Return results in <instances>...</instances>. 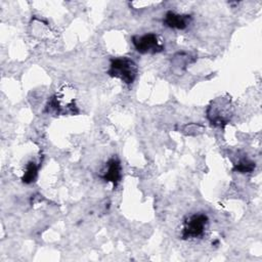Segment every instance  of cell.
I'll use <instances>...</instances> for the list:
<instances>
[{"label": "cell", "instance_id": "3957f363", "mask_svg": "<svg viewBox=\"0 0 262 262\" xmlns=\"http://www.w3.org/2000/svg\"><path fill=\"white\" fill-rule=\"evenodd\" d=\"M208 216L203 213H195L188 216L182 226L181 237L183 239H192L202 236L208 226Z\"/></svg>", "mask_w": 262, "mask_h": 262}, {"label": "cell", "instance_id": "5b68a950", "mask_svg": "<svg viewBox=\"0 0 262 262\" xmlns=\"http://www.w3.org/2000/svg\"><path fill=\"white\" fill-rule=\"evenodd\" d=\"M100 177L104 181L111 182L113 184L114 188L117 187V185L120 182L121 177H122V167H121L120 161L115 157L111 158L106 162Z\"/></svg>", "mask_w": 262, "mask_h": 262}, {"label": "cell", "instance_id": "9c48e42d", "mask_svg": "<svg viewBox=\"0 0 262 262\" xmlns=\"http://www.w3.org/2000/svg\"><path fill=\"white\" fill-rule=\"evenodd\" d=\"M254 169H255V162L248 160V159L241 160L233 167V171L239 172V173H250Z\"/></svg>", "mask_w": 262, "mask_h": 262}, {"label": "cell", "instance_id": "52a82bcc", "mask_svg": "<svg viewBox=\"0 0 262 262\" xmlns=\"http://www.w3.org/2000/svg\"><path fill=\"white\" fill-rule=\"evenodd\" d=\"M171 61L173 67L179 69L180 72H182L186 70L189 63H192L194 61V57L186 52H178L172 57Z\"/></svg>", "mask_w": 262, "mask_h": 262}, {"label": "cell", "instance_id": "ba28073f", "mask_svg": "<svg viewBox=\"0 0 262 262\" xmlns=\"http://www.w3.org/2000/svg\"><path fill=\"white\" fill-rule=\"evenodd\" d=\"M39 165L35 161H31L27 164L24 175L21 177V180L24 183L30 184L34 182L38 176V170H39Z\"/></svg>", "mask_w": 262, "mask_h": 262}, {"label": "cell", "instance_id": "6da1fadb", "mask_svg": "<svg viewBox=\"0 0 262 262\" xmlns=\"http://www.w3.org/2000/svg\"><path fill=\"white\" fill-rule=\"evenodd\" d=\"M107 74L130 85L135 81L138 75V67L134 60L127 56L116 57L111 60Z\"/></svg>", "mask_w": 262, "mask_h": 262}, {"label": "cell", "instance_id": "8992f818", "mask_svg": "<svg viewBox=\"0 0 262 262\" xmlns=\"http://www.w3.org/2000/svg\"><path fill=\"white\" fill-rule=\"evenodd\" d=\"M190 20H191V16L188 14H180L173 11H168L165 14L163 23L168 28L183 30L189 25Z\"/></svg>", "mask_w": 262, "mask_h": 262}, {"label": "cell", "instance_id": "7a4b0ae2", "mask_svg": "<svg viewBox=\"0 0 262 262\" xmlns=\"http://www.w3.org/2000/svg\"><path fill=\"white\" fill-rule=\"evenodd\" d=\"M232 116V105L228 98L218 97L211 101L207 110V118L216 127L225 126Z\"/></svg>", "mask_w": 262, "mask_h": 262}, {"label": "cell", "instance_id": "277c9868", "mask_svg": "<svg viewBox=\"0 0 262 262\" xmlns=\"http://www.w3.org/2000/svg\"><path fill=\"white\" fill-rule=\"evenodd\" d=\"M135 49L142 54H155L164 50V44L156 33H146L132 37Z\"/></svg>", "mask_w": 262, "mask_h": 262}]
</instances>
